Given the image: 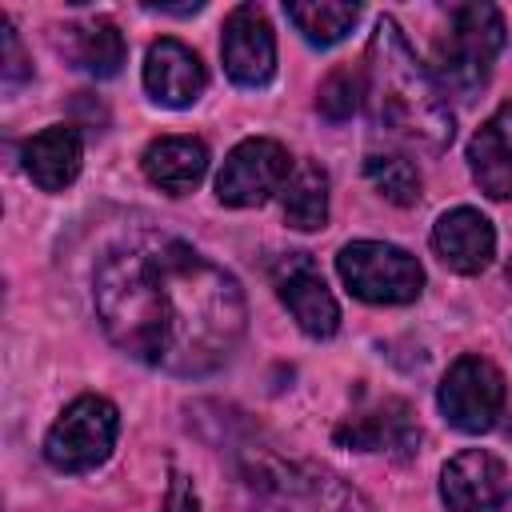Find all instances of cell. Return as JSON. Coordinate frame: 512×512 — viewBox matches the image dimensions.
<instances>
[{
    "label": "cell",
    "mask_w": 512,
    "mask_h": 512,
    "mask_svg": "<svg viewBox=\"0 0 512 512\" xmlns=\"http://www.w3.org/2000/svg\"><path fill=\"white\" fill-rule=\"evenodd\" d=\"M92 304L104 336L124 356L168 376L224 368L248 328L240 280L160 232H132L104 248L92 272Z\"/></svg>",
    "instance_id": "cell-1"
},
{
    "label": "cell",
    "mask_w": 512,
    "mask_h": 512,
    "mask_svg": "<svg viewBox=\"0 0 512 512\" xmlns=\"http://www.w3.org/2000/svg\"><path fill=\"white\" fill-rule=\"evenodd\" d=\"M364 108L376 132H388L412 148L444 152L452 144V108L444 88L416 56L392 16H380L364 48Z\"/></svg>",
    "instance_id": "cell-2"
},
{
    "label": "cell",
    "mask_w": 512,
    "mask_h": 512,
    "mask_svg": "<svg viewBox=\"0 0 512 512\" xmlns=\"http://www.w3.org/2000/svg\"><path fill=\"white\" fill-rule=\"evenodd\" d=\"M240 484L252 512H376L356 484L316 460L252 452L240 464Z\"/></svg>",
    "instance_id": "cell-3"
},
{
    "label": "cell",
    "mask_w": 512,
    "mask_h": 512,
    "mask_svg": "<svg viewBox=\"0 0 512 512\" xmlns=\"http://www.w3.org/2000/svg\"><path fill=\"white\" fill-rule=\"evenodd\" d=\"M504 48V16L492 4H456L448 12V32L436 40L428 72L444 92L472 96L484 88L492 60Z\"/></svg>",
    "instance_id": "cell-4"
},
{
    "label": "cell",
    "mask_w": 512,
    "mask_h": 512,
    "mask_svg": "<svg viewBox=\"0 0 512 512\" xmlns=\"http://www.w3.org/2000/svg\"><path fill=\"white\" fill-rule=\"evenodd\" d=\"M120 436V412L108 396L84 392L52 420L44 436V460L56 472H92L100 468Z\"/></svg>",
    "instance_id": "cell-5"
},
{
    "label": "cell",
    "mask_w": 512,
    "mask_h": 512,
    "mask_svg": "<svg viewBox=\"0 0 512 512\" xmlns=\"http://www.w3.org/2000/svg\"><path fill=\"white\" fill-rule=\"evenodd\" d=\"M344 288L364 304H412L424 292V268L388 240H352L336 256Z\"/></svg>",
    "instance_id": "cell-6"
},
{
    "label": "cell",
    "mask_w": 512,
    "mask_h": 512,
    "mask_svg": "<svg viewBox=\"0 0 512 512\" xmlns=\"http://www.w3.org/2000/svg\"><path fill=\"white\" fill-rule=\"evenodd\" d=\"M436 404L452 428L488 432V428H496V420L504 416V404H508L504 372L488 356L468 352V356L448 364L440 392H436Z\"/></svg>",
    "instance_id": "cell-7"
},
{
    "label": "cell",
    "mask_w": 512,
    "mask_h": 512,
    "mask_svg": "<svg viewBox=\"0 0 512 512\" xmlns=\"http://www.w3.org/2000/svg\"><path fill=\"white\" fill-rule=\"evenodd\" d=\"M292 176V152L272 136L240 140L216 176V200L228 208H260L276 192H284Z\"/></svg>",
    "instance_id": "cell-8"
},
{
    "label": "cell",
    "mask_w": 512,
    "mask_h": 512,
    "mask_svg": "<svg viewBox=\"0 0 512 512\" xmlns=\"http://www.w3.org/2000/svg\"><path fill=\"white\" fill-rule=\"evenodd\" d=\"M268 276H272V288H276L280 304L292 312V320L300 324L304 336H312V340L336 336L340 304H336L332 288L324 284V276H320V268L308 252H284L268 268Z\"/></svg>",
    "instance_id": "cell-9"
},
{
    "label": "cell",
    "mask_w": 512,
    "mask_h": 512,
    "mask_svg": "<svg viewBox=\"0 0 512 512\" xmlns=\"http://www.w3.org/2000/svg\"><path fill=\"white\" fill-rule=\"evenodd\" d=\"M440 500L448 512H508L512 476L500 456L464 448L440 468Z\"/></svg>",
    "instance_id": "cell-10"
},
{
    "label": "cell",
    "mask_w": 512,
    "mask_h": 512,
    "mask_svg": "<svg viewBox=\"0 0 512 512\" xmlns=\"http://www.w3.org/2000/svg\"><path fill=\"white\" fill-rule=\"evenodd\" d=\"M220 56H224V72L240 88H264L276 76V36H272L264 8L236 4L228 12L224 36H220Z\"/></svg>",
    "instance_id": "cell-11"
},
{
    "label": "cell",
    "mask_w": 512,
    "mask_h": 512,
    "mask_svg": "<svg viewBox=\"0 0 512 512\" xmlns=\"http://www.w3.org/2000/svg\"><path fill=\"white\" fill-rule=\"evenodd\" d=\"M332 440L344 444V448H356V452H384V456L408 460V456L420 452V424H416V416L404 400L384 396L380 404L348 416L332 432Z\"/></svg>",
    "instance_id": "cell-12"
},
{
    "label": "cell",
    "mask_w": 512,
    "mask_h": 512,
    "mask_svg": "<svg viewBox=\"0 0 512 512\" xmlns=\"http://www.w3.org/2000/svg\"><path fill=\"white\" fill-rule=\"evenodd\" d=\"M144 88L164 108H192L208 88V72L184 40L160 36L148 44L144 56Z\"/></svg>",
    "instance_id": "cell-13"
},
{
    "label": "cell",
    "mask_w": 512,
    "mask_h": 512,
    "mask_svg": "<svg viewBox=\"0 0 512 512\" xmlns=\"http://www.w3.org/2000/svg\"><path fill=\"white\" fill-rule=\"evenodd\" d=\"M432 248L440 256L444 268L460 272V276H476L492 264L496 256V228L480 208H448L436 228H432Z\"/></svg>",
    "instance_id": "cell-14"
},
{
    "label": "cell",
    "mask_w": 512,
    "mask_h": 512,
    "mask_svg": "<svg viewBox=\"0 0 512 512\" xmlns=\"http://www.w3.org/2000/svg\"><path fill=\"white\" fill-rule=\"evenodd\" d=\"M24 172L36 188L44 192H64L84 164V140L76 132V124H48L44 132L28 136L20 148Z\"/></svg>",
    "instance_id": "cell-15"
},
{
    "label": "cell",
    "mask_w": 512,
    "mask_h": 512,
    "mask_svg": "<svg viewBox=\"0 0 512 512\" xmlns=\"http://www.w3.org/2000/svg\"><path fill=\"white\" fill-rule=\"evenodd\" d=\"M468 168L484 196L512 200V100H504L468 140Z\"/></svg>",
    "instance_id": "cell-16"
},
{
    "label": "cell",
    "mask_w": 512,
    "mask_h": 512,
    "mask_svg": "<svg viewBox=\"0 0 512 512\" xmlns=\"http://www.w3.org/2000/svg\"><path fill=\"white\" fill-rule=\"evenodd\" d=\"M140 164H144V176H148L160 192L184 196V192H192V188L204 180V172H208V144L196 140V136H156V140L144 148Z\"/></svg>",
    "instance_id": "cell-17"
},
{
    "label": "cell",
    "mask_w": 512,
    "mask_h": 512,
    "mask_svg": "<svg viewBox=\"0 0 512 512\" xmlns=\"http://www.w3.org/2000/svg\"><path fill=\"white\" fill-rule=\"evenodd\" d=\"M60 48H64V56H68L80 72H88V76H96V80L116 76L120 64H124V56H128L124 32H120L108 16H92V20H84V24H68L64 36H60Z\"/></svg>",
    "instance_id": "cell-18"
},
{
    "label": "cell",
    "mask_w": 512,
    "mask_h": 512,
    "mask_svg": "<svg viewBox=\"0 0 512 512\" xmlns=\"http://www.w3.org/2000/svg\"><path fill=\"white\" fill-rule=\"evenodd\" d=\"M284 224L296 232H316L328 224V172L320 164H296L280 192Z\"/></svg>",
    "instance_id": "cell-19"
},
{
    "label": "cell",
    "mask_w": 512,
    "mask_h": 512,
    "mask_svg": "<svg viewBox=\"0 0 512 512\" xmlns=\"http://www.w3.org/2000/svg\"><path fill=\"white\" fill-rule=\"evenodd\" d=\"M284 12L296 24V32L316 48L340 44L360 20V4H336V0H292L284 4Z\"/></svg>",
    "instance_id": "cell-20"
},
{
    "label": "cell",
    "mask_w": 512,
    "mask_h": 512,
    "mask_svg": "<svg viewBox=\"0 0 512 512\" xmlns=\"http://www.w3.org/2000/svg\"><path fill=\"white\" fill-rule=\"evenodd\" d=\"M364 176L388 204H400V208H412L420 200V188H424L420 168L404 152H368Z\"/></svg>",
    "instance_id": "cell-21"
},
{
    "label": "cell",
    "mask_w": 512,
    "mask_h": 512,
    "mask_svg": "<svg viewBox=\"0 0 512 512\" xmlns=\"http://www.w3.org/2000/svg\"><path fill=\"white\" fill-rule=\"evenodd\" d=\"M360 104H364V72H360V68L344 64V68H332V72L320 80L316 108H320L324 120L344 124Z\"/></svg>",
    "instance_id": "cell-22"
},
{
    "label": "cell",
    "mask_w": 512,
    "mask_h": 512,
    "mask_svg": "<svg viewBox=\"0 0 512 512\" xmlns=\"http://www.w3.org/2000/svg\"><path fill=\"white\" fill-rule=\"evenodd\" d=\"M0 32H4V84L8 88H16V84H24V80H32V60L24 56V48H20V36H16V28H12V20L4 16L0 20Z\"/></svg>",
    "instance_id": "cell-23"
},
{
    "label": "cell",
    "mask_w": 512,
    "mask_h": 512,
    "mask_svg": "<svg viewBox=\"0 0 512 512\" xmlns=\"http://www.w3.org/2000/svg\"><path fill=\"white\" fill-rule=\"evenodd\" d=\"M160 512H200V500H196V488L188 476H172L168 484V496H164V508Z\"/></svg>",
    "instance_id": "cell-24"
},
{
    "label": "cell",
    "mask_w": 512,
    "mask_h": 512,
    "mask_svg": "<svg viewBox=\"0 0 512 512\" xmlns=\"http://www.w3.org/2000/svg\"><path fill=\"white\" fill-rule=\"evenodd\" d=\"M508 284H512V260H508Z\"/></svg>",
    "instance_id": "cell-25"
}]
</instances>
